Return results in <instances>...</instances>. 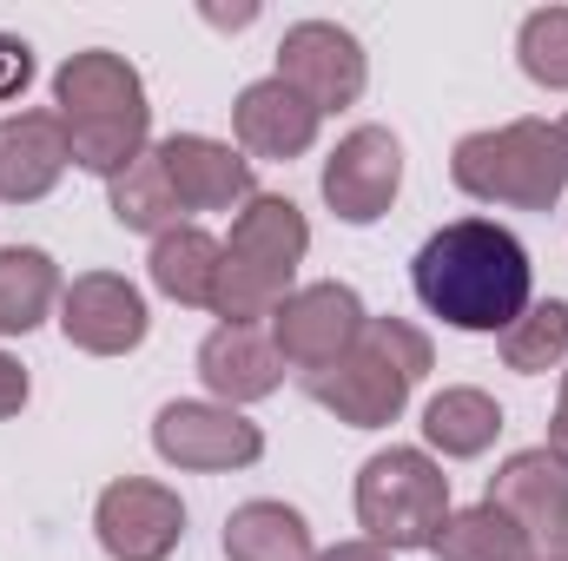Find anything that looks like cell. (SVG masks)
<instances>
[{
  "label": "cell",
  "instance_id": "10",
  "mask_svg": "<svg viewBox=\"0 0 568 561\" xmlns=\"http://www.w3.org/2000/svg\"><path fill=\"white\" fill-rule=\"evenodd\" d=\"M93 529L113 561H172V549L185 542V502L152 476H120L100 489Z\"/></svg>",
  "mask_w": 568,
  "mask_h": 561
},
{
  "label": "cell",
  "instance_id": "20",
  "mask_svg": "<svg viewBox=\"0 0 568 561\" xmlns=\"http://www.w3.org/2000/svg\"><path fill=\"white\" fill-rule=\"evenodd\" d=\"M311 522L291 502H239L225 516V561H311Z\"/></svg>",
  "mask_w": 568,
  "mask_h": 561
},
{
  "label": "cell",
  "instance_id": "29",
  "mask_svg": "<svg viewBox=\"0 0 568 561\" xmlns=\"http://www.w3.org/2000/svg\"><path fill=\"white\" fill-rule=\"evenodd\" d=\"M556 462H568V410H556V422H549V442H542Z\"/></svg>",
  "mask_w": 568,
  "mask_h": 561
},
{
  "label": "cell",
  "instance_id": "19",
  "mask_svg": "<svg viewBox=\"0 0 568 561\" xmlns=\"http://www.w3.org/2000/svg\"><path fill=\"white\" fill-rule=\"evenodd\" d=\"M152 284L172 297V304H192V310H212V290H219V265H225V245L199 225H179L165 238H152Z\"/></svg>",
  "mask_w": 568,
  "mask_h": 561
},
{
  "label": "cell",
  "instance_id": "5",
  "mask_svg": "<svg viewBox=\"0 0 568 561\" xmlns=\"http://www.w3.org/2000/svg\"><path fill=\"white\" fill-rule=\"evenodd\" d=\"M449 178H456V192H469L476 205L549 212L568 192V145L549 120H509V126H489V133L456 140Z\"/></svg>",
  "mask_w": 568,
  "mask_h": 561
},
{
  "label": "cell",
  "instance_id": "3",
  "mask_svg": "<svg viewBox=\"0 0 568 561\" xmlns=\"http://www.w3.org/2000/svg\"><path fill=\"white\" fill-rule=\"evenodd\" d=\"M429 364H436V350H429V337L417 324L371 317L344 357H331L324 370L304 377V397L317 410H331L337 422H351V429H390L404 417L410 390L429 377Z\"/></svg>",
  "mask_w": 568,
  "mask_h": 561
},
{
  "label": "cell",
  "instance_id": "30",
  "mask_svg": "<svg viewBox=\"0 0 568 561\" xmlns=\"http://www.w3.org/2000/svg\"><path fill=\"white\" fill-rule=\"evenodd\" d=\"M536 561H568V542H562V549H542Z\"/></svg>",
  "mask_w": 568,
  "mask_h": 561
},
{
  "label": "cell",
  "instance_id": "15",
  "mask_svg": "<svg viewBox=\"0 0 568 561\" xmlns=\"http://www.w3.org/2000/svg\"><path fill=\"white\" fill-rule=\"evenodd\" d=\"M199 377H205L212 404L245 410V404L278 397L284 357H278V344H272L265 324H219V330L199 344Z\"/></svg>",
  "mask_w": 568,
  "mask_h": 561
},
{
  "label": "cell",
  "instance_id": "16",
  "mask_svg": "<svg viewBox=\"0 0 568 561\" xmlns=\"http://www.w3.org/2000/svg\"><path fill=\"white\" fill-rule=\"evenodd\" d=\"M317 126H324V113L304 100V93H291L278 73L272 80H252L245 93H239V106H232V133H239V152L245 159H304L311 145H317Z\"/></svg>",
  "mask_w": 568,
  "mask_h": 561
},
{
  "label": "cell",
  "instance_id": "32",
  "mask_svg": "<svg viewBox=\"0 0 568 561\" xmlns=\"http://www.w3.org/2000/svg\"><path fill=\"white\" fill-rule=\"evenodd\" d=\"M556 133H562V145H568V120H562V126H556Z\"/></svg>",
  "mask_w": 568,
  "mask_h": 561
},
{
  "label": "cell",
  "instance_id": "12",
  "mask_svg": "<svg viewBox=\"0 0 568 561\" xmlns=\"http://www.w3.org/2000/svg\"><path fill=\"white\" fill-rule=\"evenodd\" d=\"M145 297L120 272H80L60 290V330L87 357H126L145 344Z\"/></svg>",
  "mask_w": 568,
  "mask_h": 561
},
{
  "label": "cell",
  "instance_id": "17",
  "mask_svg": "<svg viewBox=\"0 0 568 561\" xmlns=\"http://www.w3.org/2000/svg\"><path fill=\"white\" fill-rule=\"evenodd\" d=\"M73 165L60 113H7L0 120V198L7 205H33L60 185V172Z\"/></svg>",
  "mask_w": 568,
  "mask_h": 561
},
{
  "label": "cell",
  "instance_id": "21",
  "mask_svg": "<svg viewBox=\"0 0 568 561\" xmlns=\"http://www.w3.org/2000/svg\"><path fill=\"white\" fill-rule=\"evenodd\" d=\"M60 290H67L60 265L40 245H7L0 252V337H27L33 324H47Z\"/></svg>",
  "mask_w": 568,
  "mask_h": 561
},
{
  "label": "cell",
  "instance_id": "1",
  "mask_svg": "<svg viewBox=\"0 0 568 561\" xmlns=\"http://www.w3.org/2000/svg\"><path fill=\"white\" fill-rule=\"evenodd\" d=\"M410 284L429 317H443L449 330H476V337H503L536 304L529 245L496 218H449L443 232H429L410 265Z\"/></svg>",
  "mask_w": 568,
  "mask_h": 561
},
{
  "label": "cell",
  "instance_id": "18",
  "mask_svg": "<svg viewBox=\"0 0 568 561\" xmlns=\"http://www.w3.org/2000/svg\"><path fill=\"white\" fill-rule=\"evenodd\" d=\"M496 436H503V404L489 390H476V384H449L424 404V442L449 462L483 456Z\"/></svg>",
  "mask_w": 568,
  "mask_h": 561
},
{
  "label": "cell",
  "instance_id": "9",
  "mask_svg": "<svg viewBox=\"0 0 568 561\" xmlns=\"http://www.w3.org/2000/svg\"><path fill=\"white\" fill-rule=\"evenodd\" d=\"M152 449L172 462V469H192V476H225V469H252L265 456V429L245 417V410H225V404H165L152 417Z\"/></svg>",
  "mask_w": 568,
  "mask_h": 561
},
{
  "label": "cell",
  "instance_id": "24",
  "mask_svg": "<svg viewBox=\"0 0 568 561\" xmlns=\"http://www.w3.org/2000/svg\"><path fill=\"white\" fill-rule=\"evenodd\" d=\"M568 357V304L562 297H542L529 304L509 330H503V364L523 370V377H542Z\"/></svg>",
  "mask_w": 568,
  "mask_h": 561
},
{
  "label": "cell",
  "instance_id": "13",
  "mask_svg": "<svg viewBox=\"0 0 568 561\" xmlns=\"http://www.w3.org/2000/svg\"><path fill=\"white\" fill-rule=\"evenodd\" d=\"M483 502L503 509V516L536 542V555L568 542V462H556L549 449H516V456L489 476V496H483Z\"/></svg>",
  "mask_w": 568,
  "mask_h": 561
},
{
  "label": "cell",
  "instance_id": "27",
  "mask_svg": "<svg viewBox=\"0 0 568 561\" xmlns=\"http://www.w3.org/2000/svg\"><path fill=\"white\" fill-rule=\"evenodd\" d=\"M27 390H33V384H27V370H20V364H13V357L0 350V422L27 410Z\"/></svg>",
  "mask_w": 568,
  "mask_h": 561
},
{
  "label": "cell",
  "instance_id": "7",
  "mask_svg": "<svg viewBox=\"0 0 568 561\" xmlns=\"http://www.w3.org/2000/svg\"><path fill=\"white\" fill-rule=\"evenodd\" d=\"M371 324V310H364V297L351 290V284L324 278V284H297L291 297H284L278 310H272V344H278L284 370H297V377H311V370H324L331 357H344L351 344H357V330Z\"/></svg>",
  "mask_w": 568,
  "mask_h": 561
},
{
  "label": "cell",
  "instance_id": "23",
  "mask_svg": "<svg viewBox=\"0 0 568 561\" xmlns=\"http://www.w3.org/2000/svg\"><path fill=\"white\" fill-rule=\"evenodd\" d=\"M429 555L436 561H536V542L503 509L476 502V509H449V522L429 542Z\"/></svg>",
  "mask_w": 568,
  "mask_h": 561
},
{
  "label": "cell",
  "instance_id": "2",
  "mask_svg": "<svg viewBox=\"0 0 568 561\" xmlns=\"http://www.w3.org/2000/svg\"><path fill=\"white\" fill-rule=\"evenodd\" d=\"M53 113L67 126V152L93 178H120L140 152H152V106L133 60L87 47L53 73Z\"/></svg>",
  "mask_w": 568,
  "mask_h": 561
},
{
  "label": "cell",
  "instance_id": "8",
  "mask_svg": "<svg viewBox=\"0 0 568 561\" xmlns=\"http://www.w3.org/2000/svg\"><path fill=\"white\" fill-rule=\"evenodd\" d=\"M278 80L291 93H304L317 113H344V106L364 100L371 60H364V47H357L351 27H337V20H297V27H284V40H278Z\"/></svg>",
  "mask_w": 568,
  "mask_h": 561
},
{
  "label": "cell",
  "instance_id": "31",
  "mask_svg": "<svg viewBox=\"0 0 568 561\" xmlns=\"http://www.w3.org/2000/svg\"><path fill=\"white\" fill-rule=\"evenodd\" d=\"M556 410H568V370H562V404H556Z\"/></svg>",
  "mask_w": 568,
  "mask_h": 561
},
{
  "label": "cell",
  "instance_id": "22",
  "mask_svg": "<svg viewBox=\"0 0 568 561\" xmlns=\"http://www.w3.org/2000/svg\"><path fill=\"white\" fill-rule=\"evenodd\" d=\"M106 198H113V218L126 225V232H145V238H165V232H179V192H172V178H165V159L159 152H140L120 178H106Z\"/></svg>",
  "mask_w": 568,
  "mask_h": 561
},
{
  "label": "cell",
  "instance_id": "28",
  "mask_svg": "<svg viewBox=\"0 0 568 561\" xmlns=\"http://www.w3.org/2000/svg\"><path fill=\"white\" fill-rule=\"evenodd\" d=\"M311 561H390V549H377V542H337V549H324V555Z\"/></svg>",
  "mask_w": 568,
  "mask_h": 561
},
{
  "label": "cell",
  "instance_id": "6",
  "mask_svg": "<svg viewBox=\"0 0 568 561\" xmlns=\"http://www.w3.org/2000/svg\"><path fill=\"white\" fill-rule=\"evenodd\" d=\"M449 522V476L429 449H377L357 469V529L364 542L404 555V549H429Z\"/></svg>",
  "mask_w": 568,
  "mask_h": 561
},
{
  "label": "cell",
  "instance_id": "14",
  "mask_svg": "<svg viewBox=\"0 0 568 561\" xmlns=\"http://www.w3.org/2000/svg\"><path fill=\"white\" fill-rule=\"evenodd\" d=\"M165 159V178L179 192L185 212H245L258 198L252 185V159L225 140H205V133H172V140L152 145Z\"/></svg>",
  "mask_w": 568,
  "mask_h": 561
},
{
  "label": "cell",
  "instance_id": "25",
  "mask_svg": "<svg viewBox=\"0 0 568 561\" xmlns=\"http://www.w3.org/2000/svg\"><path fill=\"white\" fill-rule=\"evenodd\" d=\"M516 60L536 86L568 93V7H536L516 33Z\"/></svg>",
  "mask_w": 568,
  "mask_h": 561
},
{
  "label": "cell",
  "instance_id": "26",
  "mask_svg": "<svg viewBox=\"0 0 568 561\" xmlns=\"http://www.w3.org/2000/svg\"><path fill=\"white\" fill-rule=\"evenodd\" d=\"M27 80H33V47L13 40V33H0V100L27 93Z\"/></svg>",
  "mask_w": 568,
  "mask_h": 561
},
{
  "label": "cell",
  "instance_id": "4",
  "mask_svg": "<svg viewBox=\"0 0 568 561\" xmlns=\"http://www.w3.org/2000/svg\"><path fill=\"white\" fill-rule=\"evenodd\" d=\"M311 252V225L284 192H258L225 238V265H219V290L212 310L225 324H265L284 297L297 290V265Z\"/></svg>",
  "mask_w": 568,
  "mask_h": 561
},
{
  "label": "cell",
  "instance_id": "11",
  "mask_svg": "<svg viewBox=\"0 0 568 561\" xmlns=\"http://www.w3.org/2000/svg\"><path fill=\"white\" fill-rule=\"evenodd\" d=\"M324 205L344 218V225H377L390 205H397V185H404V145L384 126H357L344 133L337 152L324 159Z\"/></svg>",
  "mask_w": 568,
  "mask_h": 561
}]
</instances>
